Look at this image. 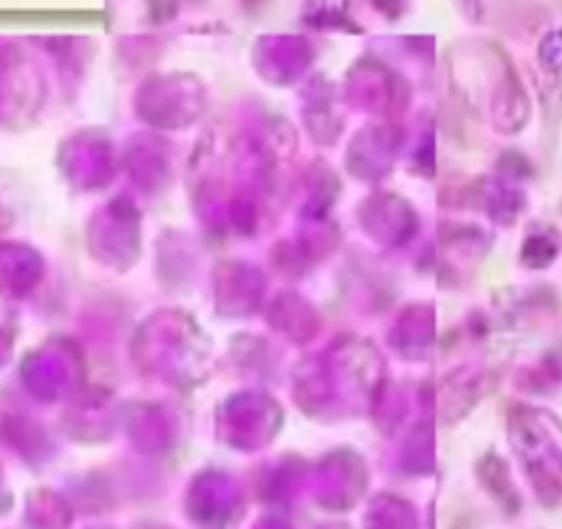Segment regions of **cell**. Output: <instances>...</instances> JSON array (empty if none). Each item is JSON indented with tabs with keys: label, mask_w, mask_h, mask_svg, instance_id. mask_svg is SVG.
<instances>
[{
	"label": "cell",
	"mask_w": 562,
	"mask_h": 529,
	"mask_svg": "<svg viewBox=\"0 0 562 529\" xmlns=\"http://www.w3.org/2000/svg\"><path fill=\"white\" fill-rule=\"evenodd\" d=\"M540 58L549 69H562V31H554L540 45Z\"/></svg>",
	"instance_id": "1"
}]
</instances>
